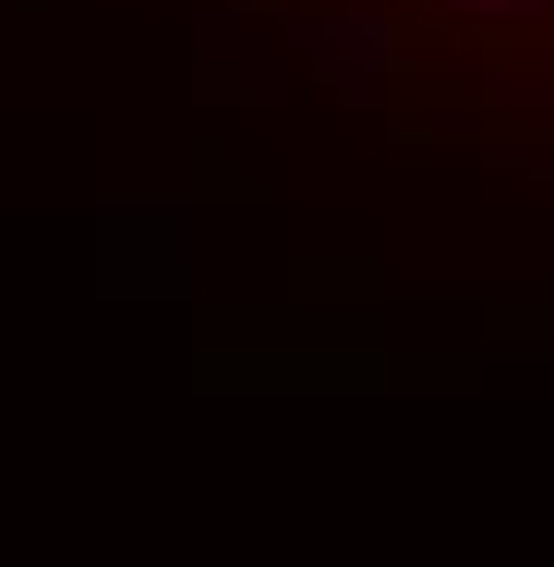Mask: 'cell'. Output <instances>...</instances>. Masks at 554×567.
Returning a JSON list of instances; mask_svg holds the SVG:
<instances>
[{
  "instance_id": "6da1fadb",
  "label": "cell",
  "mask_w": 554,
  "mask_h": 567,
  "mask_svg": "<svg viewBox=\"0 0 554 567\" xmlns=\"http://www.w3.org/2000/svg\"><path fill=\"white\" fill-rule=\"evenodd\" d=\"M446 49H494V61H531L554 73V0H422Z\"/></svg>"
}]
</instances>
